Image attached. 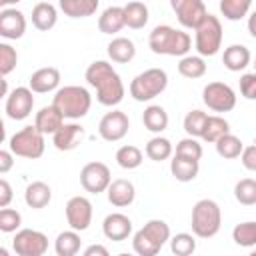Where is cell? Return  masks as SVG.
<instances>
[{"mask_svg":"<svg viewBox=\"0 0 256 256\" xmlns=\"http://www.w3.org/2000/svg\"><path fill=\"white\" fill-rule=\"evenodd\" d=\"M80 234L76 230H64L54 240V250L58 256H76L80 252Z\"/></svg>","mask_w":256,"mask_h":256,"instance_id":"obj_29","label":"cell"},{"mask_svg":"<svg viewBox=\"0 0 256 256\" xmlns=\"http://www.w3.org/2000/svg\"><path fill=\"white\" fill-rule=\"evenodd\" d=\"M130 120L122 110H112L106 112L98 124V134L106 142H118L128 134Z\"/></svg>","mask_w":256,"mask_h":256,"instance_id":"obj_13","label":"cell"},{"mask_svg":"<svg viewBox=\"0 0 256 256\" xmlns=\"http://www.w3.org/2000/svg\"><path fill=\"white\" fill-rule=\"evenodd\" d=\"M32 108H34V96H32V90L26 88V86H18L10 92V96L6 98V104H4V110H6V116L12 118V120H24L32 114Z\"/></svg>","mask_w":256,"mask_h":256,"instance_id":"obj_14","label":"cell"},{"mask_svg":"<svg viewBox=\"0 0 256 256\" xmlns=\"http://www.w3.org/2000/svg\"><path fill=\"white\" fill-rule=\"evenodd\" d=\"M202 100L214 112H230L236 106V92L224 82H208L202 90Z\"/></svg>","mask_w":256,"mask_h":256,"instance_id":"obj_11","label":"cell"},{"mask_svg":"<svg viewBox=\"0 0 256 256\" xmlns=\"http://www.w3.org/2000/svg\"><path fill=\"white\" fill-rule=\"evenodd\" d=\"M254 72H256V60H254Z\"/></svg>","mask_w":256,"mask_h":256,"instance_id":"obj_55","label":"cell"},{"mask_svg":"<svg viewBox=\"0 0 256 256\" xmlns=\"http://www.w3.org/2000/svg\"><path fill=\"white\" fill-rule=\"evenodd\" d=\"M222 226V210L220 206L210 200L202 198L192 208V232L198 238H212L218 234Z\"/></svg>","mask_w":256,"mask_h":256,"instance_id":"obj_5","label":"cell"},{"mask_svg":"<svg viewBox=\"0 0 256 256\" xmlns=\"http://www.w3.org/2000/svg\"><path fill=\"white\" fill-rule=\"evenodd\" d=\"M60 10L70 18H86L98 10V0H60Z\"/></svg>","mask_w":256,"mask_h":256,"instance_id":"obj_30","label":"cell"},{"mask_svg":"<svg viewBox=\"0 0 256 256\" xmlns=\"http://www.w3.org/2000/svg\"><path fill=\"white\" fill-rule=\"evenodd\" d=\"M12 186L6 178L0 180V208H8V204L12 202Z\"/></svg>","mask_w":256,"mask_h":256,"instance_id":"obj_47","label":"cell"},{"mask_svg":"<svg viewBox=\"0 0 256 256\" xmlns=\"http://www.w3.org/2000/svg\"><path fill=\"white\" fill-rule=\"evenodd\" d=\"M250 0H220V12L230 22L242 20L250 12Z\"/></svg>","mask_w":256,"mask_h":256,"instance_id":"obj_38","label":"cell"},{"mask_svg":"<svg viewBox=\"0 0 256 256\" xmlns=\"http://www.w3.org/2000/svg\"><path fill=\"white\" fill-rule=\"evenodd\" d=\"M12 250L18 256H44L48 250V236L40 230L22 228L12 240Z\"/></svg>","mask_w":256,"mask_h":256,"instance_id":"obj_9","label":"cell"},{"mask_svg":"<svg viewBox=\"0 0 256 256\" xmlns=\"http://www.w3.org/2000/svg\"><path fill=\"white\" fill-rule=\"evenodd\" d=\"M52 200V190L46 182L42 180H36V182H30L26 186V192H24V202L34 208V210H40L44 206H48Z\"/></svg>","mask_w":256,"mask_h":256,"instance_id":"obj_22","label":"cell"},{"mask_svg":"<svg viewBox=\"0 0 256 256\" xmlns=\"http://www.w3.org/2000/svg\"><path fill=\"white\" fill-rule=\"evenodd\" d=\"M82 256H110V252L104 244H90Z\"/></svg>","mask_w":256,"mask_h":256,"instance_id":"obj_49","label":"cell"},{"mask_svg":"<svg viewBox=\"0 0 256 256\" xmlns=\"http://www.w3.org/2000/svg\"><path fill=\"white\" fill-rule=\"evenodd\" d=\"M66 220L72 230L84 232L92 222V202L86 196H72L66 204Z\"/></svg>","mask_w":256,"mask_h":256,"instance_id":"obj_15","label":"cell"},{"mask_svg":"<svg viewBox=\"0 0 256 256\" xmlns=\"http://www.w3.org/2000/svg\"><path fill=\"white\" fill-rule=\"evenodd\" d=\"M248 32L252 38H256V10L248 16Z\"/></svg>","mask_w":256,"mask_h":256,"instance_id":"obj_50","label":"cell"},{"mask_svg":"<svg viewBox=\"0 0 256 256\" xmlns=\"http://www.w3.org/2000/svg\"><path fill=\"white\" fill-rule=\"evenodd\" d=\"M82 138H84V128H82L80 124L72 122V124H64V126L52 136V142H54L56 150H60V152H70V150H74V148L82 142Z\"/></svg>","mask_w":256,"mask_h":256,"instance_id":"obj_19","label":"cell"},{"mask_svg":"<svg viewBox=\"0 0 256 256\" xmlns=\"http://www.w3.org/2000/svg\"><path fill=\"white\" fill-rule=\"evenodd\" d=\"M144 156H142V150L138 146H132V144H126V146H120L116 150V162L120 168L124 170H134L142 164Z\"/></svg>","mask_w":256,"mask_h":256,"instance_id":"obj_34","label":"cell"},{"mask_svg":"<svg viewBox=\"0 0 256 256\" xmlns=\"http://www.w3.org/2000/svg\"><path fill=\"white\" fill-rule=\"evenodd\" d=\"M106 52H108V58H110L112 62H118V64H126V62H130V60L136 56L134 42H132L130 38H124V36L114 38V40L106 46Z\"/></svg>","mask_w":256,"mask_h":256,"instance_id":"obj_27","label":"cell"},{"mask_svg":"<svg viewBox=\"0 0 256 256\" xmlns=\"http://www.w3.org/2000/svg\"><path fill=\"white\" fill-rule=\"evenodd\" d=\"M172 144H170V140L168 138H164V136H154V138H150L148 140V144H146V156L150 158V160H154V162H162V160H168L170 156H172Z\"/></svg>","mask_w":256,"mask_h":256,"instance_id":"obj_35","label":"cell"},{"mask_svg":"<svg viewBox=\"0 0 256 256\" xmlns=\"http://www.w3.org/2000/svg\"><path fill=\"white\" fill-rule=\"evenodd\" d=\"M124 26V6H108L98 18V28L102 34H116Z\"/></svg>","mask_w":256,"mask_h":256,"instance_id":"obj_24","label":"cell"},{"mask_svg":"<svg viewBox=\"0 0 256 256\" xmlns=\"http://www.w3.org/2000/svg\"><path fill=\"white\" fill-rule=\"evenodd\" d=\"M16 62H18L16 50H14L10 44L2 42V44H0V74H2V76H8V74L16 68Z\"/></svg>","mask_w":256,"mask_h":256,"instance_id":"obj_44","label":"cell"},{"mask_svg":"<svg viewBox=\"0 0 256 256\" xmlns=\"http://www.w3.org/2000/svg\"><path fill=\"white\" fill-rule=\"evenodd\" d=\"M102 232L108 240L122 242L132 234V220L122 212H112L102 222Z\"/></svg>","mask_w":256,"mask_h":256,"instance_id":"obj_17","label":"cell"},{"mask_svg":"<svg viewBox=\"0 0 256 256\" xmlns=\"http://www.w3.org/2000/svg\"><path fill=\"white\" fill-rule=\"evenodd\" d=\"M248 256H256V250H254V252H250V254H248Z\"/></svg>","mask_w":256,"mask_h":256,"instance_id":"obj_53","label":"cell"},{"mask_svg":"<svg viewBox=\"0 0 256 256\" xmlns=\"http://www.w3.org/2000/svg\"><path fill=\"white\" fill-rule=\"evenodd\" d=\"M26 32V18L16 8H4L0 12V36L8 40H18Z\"/></svg>","mask_w":256,"mask_h":256,"instance_id":"obj_16","label":"cell"},{"mask_svg":"<svg viewBox=\"0 0 256 256\" xmlns=\"http://www.w3.org/2000/svg\"><path fill=\"white\" fill-rule=\"evenodd\" d=\"M0 256H10V252H8V248H4V246H2V248H0Z\"/></svg>","mask_w":256,"mask_h":256,"instance_id":"obj_52","label":"cell"},{"mask_svg":"<svg viewBox=\"0 0 256 256\" xmlns=\"http://www.w3.org/2000/svg\"><path fill=\"white\" fill-rule=\"evenodd\" d=\"M52 106H56L64 118L78 120L88 114V110L92 106V96L82 86H74V84L62 86L56 90V94L52 98Z\"/></svg>","mask_w":256,"mask_h":256,"instance_id":"obj_3","label":"cell"},{"mask_svg":"<svg viewBox=\"0 0 256 256\" xmlns=\"http://www.w3.org/2000/svg\"><path fill=\"white\" fill-rule=\"evenodd\" d=\"M208 120V114L202 110H190L184 116V130L190 138H202L204 132V124Z\"/></svg>","mask_w":256,"mask_h":256,"instance_id":"obj_40","label":"cell"},{"mask_svg":"<svg viewBox=\"0 0 256 256\" xmlns=\"http://www.w3.org/2000/svg\"><path fill=\"white\" fill-rule=\"evenodd\" d=\"M194 46L198 50V56H214V54H218V50L222 46V24H220V20L216 16L208 14V18L196 30Z\"/></svg>","mask_w":256,"mask_h":256,"instance_id":"obj_8","label":"cell"},{"mask_svg":"<svg viewBox=\"0 0 256 256\" xmlns=\"http://www.w3.org/2000/svg\"><path fill=\"white\" fill-rule=\"evenodd\" d=\"M240 160H242V166H244L246 170L256 172V146H246V148L242 150Z\"/></svg>","mask_w":256,"mask_h":256,"instance_id":"obj_46","label":"cell"},{"mask_svg":"<svg viewBox=\"0 0 256 256\" xmlns=\"http://www.w3.org/2000/svg\"><path fill=\"white\" fill-rule=\"evenodd\" d=\"M170 6L176 12L178 22L190 30H198L210 14L202 0H170Z\"/></svg>","mask_w":256,"mask_h":256,"instance_id":"obj_10","label":"cell"},{"mask_svg":"<svg viewBox=\"0 0 256 256\" xmlns=\"http://www.w3.org/2000/svg\"><path fill=\"white\" fill-rule=\"evenodd\" d=\"M242 150H244V144H242V140H240L238 136H234V134H226V136H222V138L216 142V152H218V156H222V158H226V160H234V158L242 156Z\"/></svg>","mask_w":256,"mask_h":256,"instance_id":"obj_36","label":"cell"},{"mask_svg":"<svg viewBox=\"0 0 256 256\" xmlns=\"http://www.w3.org/2000/svg\"><path fill=\"white\" fill-rule=\"evenodd\" d=\"M176 156H184V158H192V160H198L202 158V144L196 140V138H182L178 144H176Z\"/></svg>","mask_w":256,"mask_h":256,"instance_id":"obj_42","label":"cell"},{"mask_svg":"<svg viewBox=\"0 0 256 256\" xmlns=\"http://www.w3.org/2000/svg\"><path fill=\"white\" fill-rule=\"evenodd\" d=\"M240 94L246 100H256V72H246L240 76Z\"/></svg>","mask_w":256,"mask_h":256,"instance_id":"obj_45","label":"cell"},{"mask_svg":"<svg viewBox=\"0 0 256 256\" xmlns=\"http://www.w3.org/2000/svg\"><path fill=\"white\" fill-rule=\"evenodd\" d=\"M234 198L244 206L256 204V180L254 178H242L234 186Z\"/></svg>","mask_w":256,"mask_h":256,"instance_id":"obj_39","label":"cell"},{"mask_svg":"<svg viewBox=\"0 0 256 256\" xmlns=\"http://www.w3.org/2000/svg\"><path fill=\"white\" fill-rule=\"evenodd\" d=\"M200 170V162L192 160V158H184V156H176L170 160V172L178 182H190L198 176Z\"/></svg>","mask_w":256,"mask_h":256,"instance_id":"obj_26","label":"cell"},{"mask_svg":"<svg viewBox=\"0 0 256 256\" xmlns=\"http://www.w3.org/2000/svg\"><path fill=\"white\" fill-rule=\"evenodd\" d=\"M168 86V74L162 68H148L130 82V96L136 102H150Z\"/></svg>","mask_w":256,"mask_h":256,"instance_id":"obj_6","label":"cell"},{"mask_svg":"<svg viewBox=\"0 0 256 256\" xmlns=\"http://www.w3.org/2000/svg\"><path fill=\"white\" fill-rule=\"evenodd\" d=\"M170 240V226L164 220H148L132 238V248L138 256H156Z\"/></svg>","mask_w":256,"mask_h":256,"instance_id":"obj_4","label":"cell"},{"mask_svg":"<svg viewBox=\"0 0 256 256\" xmlns=\"http://www.w3.org/2000/svg\"><path fill=\"white\" fill-rule=\"evenodd\" d=\"M142 122H144L146 130H150L154 134H160L162 130L168 128V112L158 104H150L142 114Z\"/></svg>","mask_w":256,"mask_h":256,"instance_id":"obj_28","label":"cell"},{"mask_svg":"<svg viewBox=\"0 0 256 256\" xmlns=\"http://www.w3.org/2000/svg\"><path fill=\"white\" fill-rule=\"evenodd\" d=\"M118 256H132V254H118Z\"/></svg>","mask_w":256,"mask_h":256,"instance_id":"obj_54","label":"cell"},{"mask_svg":"<svg viewBox=\"0 0 256 256\" xmlns=\"http://www.w3.org/2000/svg\"><path fill=\"white\" fill-rule=\"evenodd\" d=\"M148 46L154 54H164V56H188L190 48H192V40L188 36V32L184 30H176L168 24H160L156 26L150 36H148Z\"/></svg>","mask_w":256,"mask_h":256,"instance_id":"obj_2","label":"cell"},{"mask_svg":"<svg viewBox=\"0 0 256 256\" xmlns=\"http://www.w3.org/2000/svg\"><path fill=\"white\" fill-rule=\"evenodd\" d=\"M80 184L86 192L90 194H100L106 192L108 186L112 184V174L110 168L104 162H88L80 170Z\"/></svg>","mask_w":256,"mask_h":256,"instance_id":"obj_12","label":"cell"},{"mask_svg":"<svg viewBox=\"0 0 256 256\" xmlns=\"http://www.w3.org/2000/svg\"><path fill=\"white\" fill-rule=\"evenodd\" d=\"M250 50L244 44H232L224 50L222 54V62L230 72H240L250 64Z\"/></svg>","mask_w":256,"mask_h":256,"instance_id":"obj_25","label":"cell"},{"mask_svg":"<svg viewBox=\"0 0 256 256\" xmlns=\"http://www.w3.org/2000/svg\"><path fill=\"white\" fill-rule=\"evenodd\" d=\"M58 84H60V70L54 66H46V68L36 70L28 80V88L36 94L52 92L58 88Z\"/></svg>","mask_w":256,"mask_h":256,"instance_id":"obj_18","label":"cell"},{"mask_svg":"<svg viewBox=\"0 0 256 256\" xmlns=\"http://www.w3.org/2000/svg\"><path fill=\"white\" fill-rule=\"evenodd\" d=\"M8 148L14 156L20 158H28V160H36L44 154V134L36 128V126H24L22 130L14 132L8 140Z\"/></svg>","mask_w":256,"mask_h":256,"instance_id":"obj_7","label":"cell"},{"mask_svg":"<svg viewBox=\"0 0 256 256\" xmlns=\"http://www.w3.org/2000/svg\"><path fill=\"white\" fill-rule=\"evenodd\" d=\"M232 240L242 246V248H252L256 246V222L248 220V222H240L234 226L232 230Z\"/></svg>","mask_w":256,"mask_h":256,"instance_id":"obj_37","label":"cell"},{"mask_svg":"<svg viewBox=\"0 0 256 256\" xmlns=\"http://www.w3.org/2000/svg\"><path fill=\"white\" fill-rule=\"evenodd\" d=\"M108 194V202L116 208H124V206H130L134 202V196H136V190H134V184L126 178H118V180H112V184L108 186L106 190Z\"/></svg>","mask_w":256,"mask_h":256,"instance_id":"obj_20","label":"cell"},{"mask_svg":"<svg viewBox=\"0 0 256 256\" xmlns=\"http://www.w3.org/2000/svg\"><path fill=\"white\" fill-rule=\"evenodd\" d=\"M14 166V154L10 150H0V174H6Z\"/></svg>","mask_w":256,"mask_h":256,"instance_id":"obj_48","label":"cell"},{"mask_svg":"<svg viewBox=\"0 0 256 256\" xmlns=\"http://www.w3.org/2000/svg\"><path fill=\"white\" fill-rule=\"evenodd\" d=\"M124 22L132 30H140L148 24V6L144 2H128L124 4Z\"/></svg>","mask_w":256,"mask_h":256,"instance_id":"obj_31","label":"cell"},{"mask_svg":"<svg viewBox=\"0 0 256 256\" xmlns=\"http://www.w3.org/2000/svg\"><path fill=\"white\" fill-rule=\"evenodd\" d=\"M170 250L174 256H192L196 250V240L188 232H180L170 238Z\"/></svg>","mask_w":256,"mask_h":256,"instance_id":"obj_41","label":"cell"},{"mask_svg":"<svg viewBox=\"0 0 256 256\" xmlns=\"http://www.w3.org/2000/svg\"><path fill=\"white\" fill-rule=\"evenodd\" d=\"M22 224V216L18 210L14 208H2L0 210V230L4 234H10V232H16Z\"/></svg>","mask_w":256,"mask_h":256,"instance_id":"obj_43","label":"cell"},{"mask_svg":"<svg viewBox=\"0 0 256 256\" xmlns=\"http://www.w3.org/2000/svg\"><path fill=\"white\" fill-rule=\"evenodd\" d=\"M226 134H230V124H228V120L222 118V116H218V114L208 116V120H206V124H204L202 140L216 144V142H218L222 136H226Z\"/></svg>","mask_w":256,"mask_h":256,"instance_id":"obj_32","label":"cell"},{"mask_svg":"<svg viewBox=\"0 0 256 256\" xmlns=\"http://www.w3.org/2000/svg\"><path fill=\"white\" fill-rule=\"evenodd\" d=\"M56 20H58V12H56L54 4L38 2L32 8V24H34V28H38L42 32H48V30H52L56 26Z\"/></svg>","mask_w":256,"mask_h":256,"instance_id":"obj_23","label":"cell"},{"mask_svg":"<svg viewBox=\"0 0 256 256\" xmlns=\"http://www.w3.org/2000/svg\"><path fill=\"white\" fill-rule=\"evenodd\" d=\"M34 126L46 136V134H56L62 126H64V116L60 114V110L56 106H44L36 112V120H34Z\"/></svg>","mask_w":256,"mask_h":256,"instance_id":"obj_21","label":"cell"},{"mask_svg":"<svg viewBox=\"0 0 256 256\" xmlns=\"http://www.w3.org/2000/svg\"><path fill=\"white\" fill-rule=\"evenodd\" d=\"M178 72L180 76L190 78V80L202 78L206 74V62L202 56H184L178 62Z\"/></svg>","mask_w":256,"mask_h":256,"instance_id":"obj_33","label":"cell"},{"mask_svg":"<svg viewBox=\"0 0 256 256\" xmlns=\"http://www.w3.org/2000/svg\"><path fill=\"white\" fill-rule=\"evenodd\" d=\"M2 96H6V98L10 96V94H8V82H6L4 78H2Z\"/></svg>","mask_w":256,"mask_h":256,"instance_id":"obj_51","label":"cell"},{"mask_svg":"<svg viewBox=\"0 0 256 256\" xmlns=\"http://www.w3.org/2000/svg\"><path fill=\"white\" fill-rule=\"evenodd\" d=\"M86 82L96 88V100L102 106H116L124 98V84L118 72L106 60H94L86 68Z\"/></svg>","mask_w":256,"mask_h":256,"instance_id":"obj_1","label":"cell"}]
</instances>
